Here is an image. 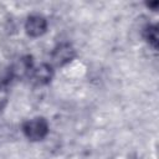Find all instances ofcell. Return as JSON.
<instances>
[{"label": "cell", "instance_id": "obj_4", "mask_svg": "<svg viewBox=\"0 0 159 159\" xmlns=\"http://www.w3.org/2000/svg\"><path fill=\"white\" fill-rule=\"evenodd\" d=\"M30 77L39 86L48 84L53 78V67L50 63H41L40 66L31 70Z\"/></svg>", "mask_w": 159, "mask_h": 159}, {"label": "cell", "instance_id": "obj_2", "mask_svg": "<svg viewBox=\"0 0 159 159\" xmlns=\"http://www.w3.org/2000/svg\"><path fill=\"white\" fill-rule=\"evenodd\" d=\"M76 56H77V52L70 42H61L52 50L51 61L53 66L63 67L67 63L72 62L76 58Z\"/></svg>", "mask_w": 159, "mask_h": 159}, {"label": "cell", "instance_id": "obj_3", "mask_svg": "<svg viewBox=\"0 0 159 159\" xmlns=\"http://www.w3.org/2000/svg\"><path fill=\"white\" fill-rule=\"evenodd\" d=\"M25 31L30 37H40L47 31V20L45 16L34 14L25 21Z\"/></svg>", "mask_w": 159, "mask_h": 159}, {"label": "cell", "instance_id": "obj_5", "mask_svg": "<svg viewBox=\"0 0 159 159\" xmlns=\"http://www.w3.org/2000/svg\"><path fill=\"white\" fill-rule=\"evenodd\" d=\"M143 37L153 47V50H158L159 43V35H158V26L155 24H149L143 29Z\"/></svg>", "mask_w": 159, "mask_h": 159}, {"label": "cell", "instance_id": "obj_6", "mask_svg": "<svg viewBox=\"0 0 159 159\" xmlns=\"http://www.w3.org/2000/svg\"><path fill=\"white\" fill-rule=\"evenodd\" d=\"M9 80H1L0 81V112H2L5 109V107L7 106L9 102V96H10V91H9Z\"/></svg>", "mask_w": 159, "mask_h": 159}, {"label": "cell", "instance_id": "obj_1", "mask_svg": "<svg viewBox=\"0 0 159 159\" xmlns=\"http://www.w3.org/2000/svg\"><path fill=\"white\" fill-rule=\"evenodd\" d=\"M21 130L29 140L40 142L47 137L50 132V125L45 117H34L22 123Z\"/></svg>", "mask_w": 159, "mask_h": 159}, {"label": "cell", "instance_id": "obj_7", "mask_svg": "<svg viewBox=\"0 0 159 159\" xmlns=\"http://www.w3.org/2000/svg\"><path fill=\"white\" fill-rule=\"evenodd\" d=\"M145 5H147L148 7H150L152 10H154V11H155V10L158 9V6H159V1H158V0H155V1H152V2H147Z\"/></svg>", "mask_w": 159, "mask_h": 159}]
</instances>
